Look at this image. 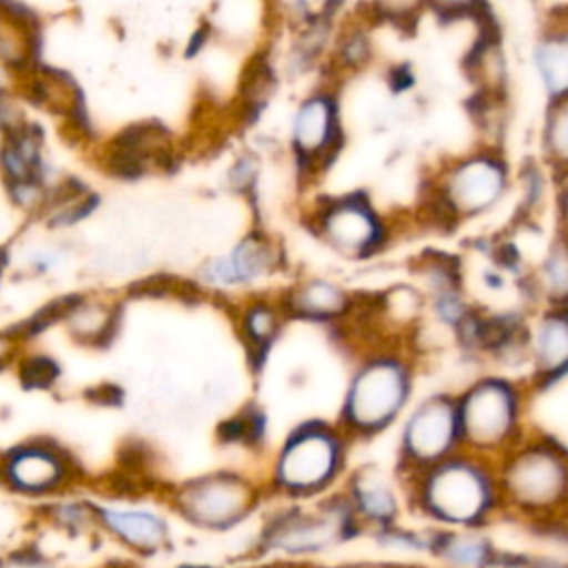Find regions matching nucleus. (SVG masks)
<instances>
[{"label": "nucleus", "instance_id": "obj_25", "mask_svg": "<svg viewBox=\"0 0 568 568\" xmlns=\"http://www.w3.org/2000/svg\"><path fill=\"white\" fill-rule=\"evenodd\" d=\"M248 326H251V333H253L255 339H264L271 333V328H273V317L264 308H257L248 317Z\"/></svg>", "mask_w": 568, "mask_h": 568}, {"label": "nucleus", "instance_id": "obj_26", "mask_svg": "<svg viewBox=\"0 0 568 568\" xmlns=\"http://www.w3.org/2000/svg\"><path fill=\"white\" fill-rule=\"evenodd\" d=\"M169 568H235L229 564H217V561H178Z\"/></svg>", "mask_w": 568, "mask_h": 568}, {"label": "nucleus", "instance_id": "obj_18", "mask_svg": "<svg viewBox=\"0 0 568 568\" xmlns=\"http://www.w3.org/2000/svg\"><path fill=\"white\" fill-rule=\"evenodd\" d=\"M439 555L455 568H481L490 561V550L484 539L470 535H450L437 541Z\"/></svg>", "mask_w": 568, "mask_h": 568}, {"label": "nucleus", "instance_id": "obj_16", "mask_svg": "<svg viewBox=\"0 0 568 568\" xmlns=\"http://www.w3.org/2000/svg\"><path fill=\"white\" fill-rule=\"evenodd\" d=\"M537 71L555 98H568V33L557 31L539 40L535 49Z\"/></svg>", "mask_w": 568, "mask_h": 568}, {"label": "nucleus", "instance_id": "obj_2", "mask_svg": "<svg viewBox=\"0 0 568 568\" xmlns=\"http://www.w3.org/2000/svg\"><path fill=\"white\" fill-rule=\"evenodd\" d=\"M260 508V488L237 473H211L184 481L171 495L173 515L206 535H226L244 526Z\"/></svg>", "mask_w": 568, "mask_h": 568}, {"label": "nucleus", "instance_id": "obj_28", "mask_svg": "<svg viewBox=\"0 0 568 568\" xmlns=\"http://www.w3.org/2000/svg\"><path fill=\"white\" fill-rule=\"evenodd\" d=\"M2 348H4V344H2V342H0V355H2Z\"/></svg>", "mask_w": 568, "mask_h": 568}, {"label": "nucleus", "instance_id": "obj_13", "mask_svg": "<svg viewBox=\"0 0 568 568\" xmlns=\"http://www.w3.org/2000/svg\"><path fill=\"white\" fill-rule=\"evenodd\" d=\"M98 506L100 504L89 499L62 497V499L42 504L38 515L47 528H51L58 535H64L67 539H89V537H100Z\"/></svg>", "mask_w": 568, "mask_h": 568}, {"label": "nucleus", "instance_id": "obj_6", "mask_svg": "<svg viewBox=\"0 0 568 568\" xmlns=\"http://www.w3.org/2000/svg\"><path fill=\"white\" fill-rule=\"evenodd\" d=\"M98 532L109 539L124 559L135 564L166 557L175 546L171 517L151 506L100 504Z\"/></svg>", "mask_w": 568, "mask_h": 568}, {"label": "nucleus", "instance_id": "obj_9", "mask_svg": "<svg viewBox=\"0 0 568 568\" xmlns=\"http://www.w3.org/2000/svg\"><path fill=\"white\" fill-rule=\"evenodd\" d=\"M459 435L457 406L446 397H430L406 422L404 453L419 466H435L446 459Z\"/></svg>", "mask_w": 568, "mask_h": 568}, {"label": "nucleus", "instance_id": "obj_22", "mask_svg": "<svg viewBox=\"0 0 568 568\" xmlns=\"http://www.w3.org/2000/svg\"><path fill=\"white\" fill-rule=\"evenodd\" d=\"M2 555V568H62L60 559L38 541H20Z\"/></svg>", "mask_w": 568, "mask_h": 568}, {"label": "nucleus", "instance_id": "obj_14", "mask_svg": "<svg viewBox=\"0 0 568 568\" xmlns=\"http://www.w3.org/2000/svg\"><path fill=\"white\" fill-rule=\"evenodd\" d=\"M537 373L552 377L568 368V313H548L532 331Z\"/></svg>", "mask_w": 568, "mask_h": 568}, {"label": "nucleus", "instance_id": "obj_7", "mask_svg": "<svg viewBox=\"0 0 568 568\" xmlns=\"http://www.w3.org/2000/svg\"><path fill=\"white\" fill-rule=\"evenodd\" d=\"M459 435L475 448L501 446L515 430L517 395L497 379L475 384L457 404Z\"/></svg>", "mask_w": 568, "mask_h": 568}, {"label": "nucleus", "instance_id": "obj_1", "mask_svg": "<svg viewBox=\"0 0 568 568\" xmlns=\"http://www.w3.org/2000/svg\"><path fill=\"white\" fill-rule=\"evenodd\" d=\"M359 528L344 495L317 506L293 501L264 517L244 555L253 566H313L315 559L357 535Z\"/></svg>", "mask_w": 568, "mask_h": 568}, {"label": "nucleus", "instance_id": "obj_3", "mask_svg": "<svg viewBox=\"0 0 568 568\" xmlns=\"http://www.w3.org/2000/svg\"><path fill=\"white\" fill-rule=\"evenodd\" d=\"M497 481L468 459H444L428 468L422 481L424 508L442 521L473 524L486 515Z\"/></svg>", "mask_w": 568, "mask_h": 568}, {"label": "nucleus", "instance_id": "obj_17", "mask_svg": "<svg viewBox=\"0 0 568 568\" xmlns=\"http://www.w3.org/2000/svg\"><path fill=\"white\" fill-rule=\"evenodd\" d=\"M331 135V106L326 100L315 98L302 106L295 118V142L304 151H317Z\"/></svg>", "mask_w": 568, "mask_h": 568}, {"label": "nucleus", "instance_id": "obj_5", "mask_svg": "<svg viewBox=\"0 0 568 568\" xmlns=\"http://www.w3.org/2000/svg\"><path fill=\"white\" fill-rule=\"evenodd\" d=\"M339 466L337 439L322 428H306L280 453L273 468V490L291 501L311 499L335 481Z\"/></svg>", "mask_w": 568, "mask_h": 568}, {"label": "nucleus", "instance_id": "obj_24", "mask_svg": "<svg viewBox=\"0 0 568 568\" xmlns=\"http://www.w3.org/2000/svg\"><path fill=\"white\" fill-rule=\"evenodd\" d=\"M53 375H55V366L44 357L29 359L24 366V382L29 386H44L53 379Z\"/></svg>", "mask_w": 568, "mask_h": 568}, {"label": "nucleus", "instance_id": "obj_21", "mask_svg": "<svg viewBox=\"0 0 568 568\" xmlns=\"http://www.w3.org/2000/svg\"><path fill=\"white\" fill-rule=\"evenodd\" d=\"M264 264H266L264 248H260L257 244H244L242 248L235 251L233 257L222 260L215 266H211V275L222 282L246 280V277L260 273Z\"/></svg>", "mask_w": 568, "mask_h": 568}, {"label": "nucleus", "instance_id": "obj_27", "mask_svg": "<svg viewBox=\"0 0 568 568\" xmlns=\"http://www.w3.org/2000/svg\"><path fill=\"white\" fill-rule=\"evenodd\" d=\"M84 568H135V561H129L122 557V561H102V564L84 566Z\"/></svg>", "mask_w": 568, "mask_h": 568}, {"label": "nucleus", "instance_id": "obj_12", "mask_svg": "<svg viewBox=\"0 0 568 568\" xmlns=\"http://www.w3.org/2000/svg\"><path fill=\"white\" fill-rule=\"evenodd\" d=\"M359 526L386 528L395 519L397 501L390 484L375 470H364L353 477L348 493L344 495Z\"/></svg>", "mask_w": 568, "mask_h": 568}, {"label": "nucleus", "instance_id": "obj_19", "mask_svg": "<svg viewBox=\"0 0 568 568\" xmlns=\"http://www.w3.org/2000/svg\"><path fill=\"white\" fill-rule=\"evenodd\" d=\"M539 282L548 300L561 304L568 300V242H557L539 271Z\"/></svg>", "mask_w": 568, "mask_h": 568}, {"label": "nucleus", "instance_id": "obj_10", "mask_svg": "<svg viewBox=\"0 0 568 568\" xmlns=\"http://www.w3.org/2000/svg\"><path fill=\"white\" fill-rule=\"evenodd\" d=\"M67 462L40 446H24L13 450L2 464H0V481L24 497H49L55 490L64 488L71 479Z\"/></svg>", "mask_w": 568, "mask_h": 568}, {"label": "nucleus", "instance_id": "obj_23", "mask_svg": "<svg viewBox=\"0 0 568 568\" xmlns=\"http://www.w3.org/2000/svg\"><path fill=\"white\" fill-rule=\"evenodd\" d=\"M344 295L339 288L326 284V282H313L304 286L297 295V306L304 308L306 313L315 315H331L337 313L344 306Z\"/></svg>", "mask_w": 568, "mask_h": 568}, {"label": "nucleus", "instance_id": "obj_15", "mask_svg": "<svg viewBox=\"0 0 568 568\" xmlns=\"http://www.w3.org/2000/svg\"><path fill=\"white\" fill-rule=\"evenodd\" d=\"M326 231L331 240L348 251L368 248L377 237V222L359 202H344L328 213Z\"/></svg>", "mask_w": 568, "mask_h": 568}, {"label": "nucleus", "instance_id": "obj_11", "mask_svg": "<svg viewBox=\"0 0 568 568\" xmlns=\"http://www.w3.org/2000/svg\"><path fill=\"white\" fill-rule=\"evenodd\" d=\"M504 166L488 155L462 160L444 182V200L459 215H473L488 209L504 191Z\"/></svg>", "mask_w": 568, "mask_h": 568}, {"label": "nucleus", "instance_id": "obj_8", "mask_svg": "<svg viewBox=\"0 0 568 568\" xmlns=\"http://www.w3.org/2000/svg\"><path fill=\"white\" fill-rule=\"evenodd\" d=\"M408 395V375L393 359H379L366 366L348 395L351 422L359 428H382L395 417Z\"/></svg>", "mask_w": 568, "mask_h": 568}, {"label": "nucleus", "instance_id": "obj_29", "mask_svg": "<svg viewBox=\"0 0 568 568\" xmlns=\"http://www.w3.org/2000/svg\"><path fill=\"white\" fill-rule=\"evenodd\" d=\"M0 568H2V555H0Z\"/></svg>", "mask_w": 568, "mask_h": 568}, {"label": "nucleus", "instance_id": "obj_4", "mask_svg": "<svg viewBox=\"0 0 568 568\" xmlns=\"http://www.w3.org/2000/svg\"><path fill=\"white\" fill-rule=\"evenodd\" d=\"M497 486L524 510H550L568 497V457L552 444H528L504 464Z\"/></svg>", "mask_w": 568, "mask_h": 568}, {"label": "nucleus", "instance_id": "obj_20", "mask_svg": "<svg viewBox=\"0 0 568 568\" xmlns=\"http://www.w3.org/2000/svg\"><path fill=\"white\" fill-rule=\"evenodd\" d=\"M546 153L555 164L568 166V98H559L550 106L546 126H544Z\"/></svg>", "mask_w": 568, "mask_h": 568}]
</instances>
